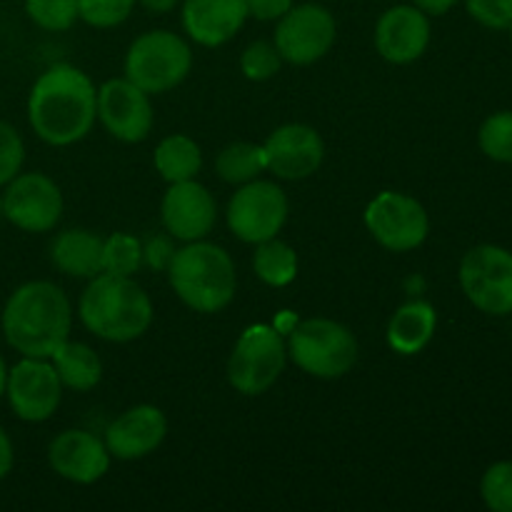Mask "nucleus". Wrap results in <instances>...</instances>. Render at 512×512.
Returning a JSON list of instances; mask_svg holds the SVG:
<instances>
[{
    "label": "nucleus",
    "instance_id": "nucleus-16",
    "mask_svg": "<svg viewBox=\"0 0 512 512\" xmlns=\"http://www.w3.org/2000/svg\"><path fill=\"white\" fill-rule=\"evenodd\" d=\"M215 200L195 180H185V183H170L168 193H165L163 205H160V215H163V225L173 238L193 243V240H203L205 235L213 230L215 225Z\"/></svg>",
    "mask_w": 512,
    "mask_h": 512
},
{
    "label": "nucleus",
    "instance_id": "nucleus-36",
    "mask_svg": "<svg viewBox=\"0 0 512 512\" xmlns=\"http://www.w3.org/2000/svg\"><path fill=\"white\" fill-rule=\"evenodd\" d=\"M245 3H248V15L258 20H280L293 8V0H245Z\"/></svg>",
    "mask_w": 512,
    "mask_h": 512
},
{
    "label": "nucleus",
    "instance_id": "nucleus-27",
    "mask_svg": "<svg viewBox=\"0 0 512 512\" xmlns=\"http://www.w3.org/2000/svg\"><path fill=\"white\" fill-rule=\"evenodd\" d=\"M143 265V245L135 235L113 233L103 240V273L133 278Z\"/></svg>",
    "mask_w": 512,
    "mask_h": 512
},
{
    "label": "nucleus",
    "instance_id": "nucleus-2",
    "mask_svg": "<svg viewBox=\"0 0 512 512\" xmlns=\"http://www.w3.org/2000/svg\"><path fill=\"white\" fill-rule=\"evenodd\" d=\"M73 308L63 290L48 280H33L15 290L3 310V335L23 358L48 360L68 340Z\"/></svg>",
    "mask_w": 512,
    "mask_h": 512
},
{
    "label": "nucleus",
    "instance_id": "nucleus-13",
    "mask_svg": "<svg viewBox=\"0 0 512 512\" xmlns=\"http://www.w3.org/2000/svg\"><path fill=\"white\" fill-rule=\"evenodd\" d=\"M5 395L20 420L43 423L58 410L63 383H60L53 363H48L45 358H23L8 370Z\"/></svg>",
    "mask_w": 512,
    "mask_h": 512
},
{
    "label": "nucleus",
    "instance_id": "nucleus-9",
    "mask_svg": "<svg viewBox=\"0 0 512 512\" xmlns=\"http://www.w3.org/2000/svg\"><path fill=\"white\" fill-rule=\"evenodd\" d=\"M288 220V198L270 180H250L240 185L228 205V225L243 243H263L275 238Z\"/></svg>",
    "mask_w": 512,
    "mask_h": 512
},
{
    "label": "nucleus",
    "instance_id": "nucleus-19",
    "mask_svg": "<svg viewBox=\"0 0 512 512\" xmlns=\"http://www.w3.org/2000/svg\"><path fill=\"white\" fill-rule=\"evenodd\" d=\"M48 463L60 478L90 485L110 468V453L100 438L85 430H65L50 443Z\"/></svg>",
    "mask_w": 512,
    "mask_h": 512
},
{
    "label": "nucleus",
    "instance_id": "nucleus-1",
    "mask_svg": "<svg viewBox=\"0 0 512 512\" xmlns=\"http://www.w3.org/2000/svg\"><path fill=\"white\" fill-rule=\"evenodd\" d=\"M98 118V90L83 70L58 63L35 80L28 98V120L48 145L83 140Z\"/></svg>",
    "mask_w": 512,
    "mask_h": 512
},
{
    "label": "nucleus",
    "instance_id": "nucleus-5",
    "mask_svg": "<svg viewBox=\"0 0 512 512\" xmlns=\"http://www.w3.org/2000/svg\"><path fill=\"white\" fill-rule=\"evenodd\" d=\"M285 348L303 373L323 380L343 378L358 360L355 335L343 323L328 318H310L295 325Z\"/></svg>",
    "mask_w": 512,
    "mask_h": 512
},
{
    "label": "nucleus",
    "instance_id": "nucleus-32",
    "mask_svg": "<svg viewBox=\"0 0 512 512\" xmlns=\"http://www.w3.org/2000/svg\"><path fill=\"white\" fill-rule=\"evenodd\" d=\"M485 505L495 512H512V463H495L480 483Z\"/></svg>",
    "mask_w": 512,
    "mask_h": 512
},
{
    "label": "nucleus",
    "instance_id": "nucleus-25",
    "mask_svg": "<svg viewBox=\"0 0 512 512\" xmlns=\"http://www.w3.org/2000/svg\"><path fill=\"white\" fill-rule=\"evenodd\" d=\"M255 275L270 288H285L298 275V255L288 243L278 238H270L258 243L253 255Z\"/></svg>",
    "mask_w": 512,
    "mask_h": 512
},
{
    "label": "nucleus",
    "instance_id": "nucleus-39",
    "mask_svg": "<svg viewBox=\"0 0 512 512\" xmlns=\"http://www.w3.org/2000/svg\"><path fill=\"white\" fill-rule=\"evenodd\" d=\"M140 3H143L150 13H168V10L175 8L178 0H140Z\"/></svg>",
    "mask_w": 512,
    "mask_h": 512
},
{
    "label": "nucleus",
    "instance_id": "nucleus-41",
    "mask_svg": "<svg viewBox=\"0 0 512 512\" xmlns=\"http://www.w3.org/2000/svg\"><path fill=\"white\" fill-rule=\"evenodd\" d=\"M0 218H3V198H0Z\"/></svg>",
    "mask_w": 512,
    "mask_h": 512
},
{
    "label": "nucleus",
    "instance_id": "nucleus-31",
    "mask_svg": "<svg viewBox=\"0 0 512 512\" xmlns=\"http://www.w3.org/2000/svg\"><path fill=\"white\" fill-rule=\"evenodd\" d=\"M135 0H78V15L93 28H115L133 13Z\"/></svg>",
    "mask_w": 512,
    "mask_h": 512
},
{
    "label": "nucleus",
    "instance_id": "nucleus-8",
    "mask_svg": "<svg viewBox=\"0 0 512 512\" xmlns=\"http://www.w3.org/2000/svg\"><path fill=\"white\" fill-rule=\"evenodd\" d=\"M460 285L483 313H512V253L498 245L473 248L460 263Z\"/></svg>",
    "mask_w": 512,
    "mask_h": 512
},
{
    "label": "nucleus",
    "instance_id": "nucleus-3",
    "mask_svg": "<svg viewBox=\"0 0 512 512\" xmlns=\"http://www.w3.org/2000/svg\"><path fill=\"white\" fill-rule=\"evenodd\" d=\"M80 320L98 338L110 343H130L153 323V303L133 278L100 273L80 295Z\"/></svg>",
    "mask_w": 512,
    "mask_h": 512
},
{
    "label": "nucleus",
    "instance_id": "nucleus-17",
    "mask_svg": "<svg viewBox=\"0 0 512 512\" xmlns=\"http://www.w3.org/2000/svg\"><path fill=\"white\" fill-rule=\"evenodd\" d=\"M428 43V15L415 5H395L385 10L375 25V48L388 63H413L425 53Z\"/></svg>",
    "mask_w": 512,
    "mask_h": 512
},
{
    "label": "nucleus",
    "instance_id": "nucleus-28",
    "mask_svg": "<svg viewBox=\"0 0 512 512\" xmlns=\"http://www.w3.org/2000/svg\"><path fill=\"white\" fill-rule=\"evenodd\" d=\"M480 150L498 163H512V110L495 113L480 125Z\"/></svg>",
    "mask_w": 512,
    "mask_h": 512
},
{
    "label": "nucleus",
    "instance_id": "nucleus-34",
    "mask_svg": "<svg viewBox=\"0 0 512 512\" xmlns=\"http://www.w3.org/2000/svg\"><path fill=\"white\" fill-rule=\"evenodd\" d=\"M468 13L485 28H512V0H465Z\"/></svg>",
    "mask_w": 512,
    "mask_h": 512
},
{
    "label": "nucleus",
    "instance_id": "nucleus-7",
    "mask_svg": "<svg viewBox=\"0 0 512 512\" xmlns=\"http://www.w3.org/2000/svg\"><path fill=\"white\" fill-rule=\"evenodd\" d=\"M288 360V348L278 328L250 325L235 343L228 360V380L238 393L263 395L280 378Z\"/></svg>",
    "mask_w": 512,
    "mask_h": 512
},
{
    "label": "nucleus",
    "instance_id": "nucleus-18",
    "mask_svg": "<svg viewBox=\"0 0 512 512\" xmlns=\"http://www.w3.org/2000/svg\"><path fill=\"white\" fill-rule=\"evenodd\" d=\"M168 433V420L155 405H135L105 430V448L110 458L138 460L153 453Z\"/></svg>",
    "mask_w": 512,
    "mask_h": 512
},
{
    "label": "nucleus",
    "instance_id": "nucleus-37",
    "mask_svg": "<svg viewBox=\"0 0 512 512\" xmlns=\"http://www.w3.org/2000/svg\"><path fill=\"white\" fill-rule=\"evenodd\" d=\"M13 460H15L13 443H10V438L5 435V430L0 428V480L13 470Z\"/></svg>",
    "mask_w": 512,
    "mask_h": 512
},
{
    "label": "nucleus",
    "instance_id": "nucleus-10",
    "mask_svg": "<svg viewBox=\"0 0 512 512\" xmlns=\"http://www.w3.org/2000/svg\"><path fill=\"white\" fill-rule=\"evenodd\" d=\"M365 225L383 248L408 253L428 238L430 220L423 205L405 193L385 190L365 208Z\"/></svg>",
    "mask_w": 512,
    "mask_h": 512
},
{
    "label": "nucleus",
    "instance_id": "nucleus-20",
    "mask_svg": "<svg viewBox=\"0 0 512 512\" xmlns=\"http://www.w3.org/2000/svg\"><path fill=\"white\" fill-rule=\"evenodd\" d=\"M248 20L245 0H185L183 28L195 43L218 48L228 43Z\"/></svg>",
    "mask_w": 512,
    "mask_h": 512
},
{
    "label": "nucleus",
    "instance_id": "nucleus-30",
    "mask_svg": "<svg viewBox=\"0 0 512 512\" xmlns=\"http://www.w3.org/2000/svg\"><path fill=\"white\" fill-rule=\"evenodd\" d=\"M280 63H283V58H280L278 48H275V43H268V40H255L240 55L243 75L248 80H255V83L273 78L280 70Z\"/></svg>",
    "mask_w": 512,
    "mask_h": 512
},
{
    "label": "nucleus",
    "instance_id": "nucleus-23",
    "mask_svg": "<svg viewBox=\"0 0 512 512\" xmlns=\"http://www.w3.org/2000/svg\"><path fill=\"white\" fill-rule=\"evenodd\" d=\"M50 360H53L60 383L70 390H78V393L95 388L100 383V378H103V363L95 355V350L88 348L85 343H70V340H65L50 355Z\"/></svg>",
    "mask_w": 512,
    "mask_h": 512
},
{
    "label": "nucleus",
    "instance_id": "nucleus-40",
    "mask_svg": "<svg viewBox=\"0 0 512 512\" xmlns=\"http://www.w3.org/2000/svg\"><path fill=\"white\" fill-rule=\"evenodd\" d=\"M5 383H8V368H5V360L0 355V398L5 395Z\"/></svg>",
    "mask_w": 512,
    "mask_h": 512
},
{
    "label": "nucleus",
    "instance_id": "nucleus-24",
    "mask_svg": "<svg viewBox=\"0 0 512 512\" xmlns=\"http://www.w3.org/2000/svg\"><path fill=\"white\" fill-rule=\"evenodd\" d=\"M203 168V153L198 143L188 135H168L155 148V170L168 183H185L195 180Z\"/></svg>",
    "mask_w": 512,
    "mask_h": 512
},
{
    "label": "nucleus",
    "instance_id": "nucleus-4",
    "mask_svg": "<svg viewBox=\"0 0 512 512\" xmlns=\"http://www.w3.org/2000/svg\"><path fill=\"white\" fill-rule=\"evenodd\" d=\"M175 295L195 313H218L228 308L235 295L233 258L220 245L193 240L175 250L168 265Z\"/></svg>",
    "mask_w": 512,
    "mask_h": 512
},
{
    "label": "nucleus",
    "instance_id": "nucleus-21",
    "mask_svg": "<svg viewBox=\"0 0 512 512\" xmlns=\"http://www.w3.org/2000/svg\"><path fill=\"white\" fill-rule=\"evenodd\" d=\"M50 260L70 278H95L103 273V238L90 230H65L50 245Z\"/></svg>",
    "mask_w": 512,
    "mask_h": 512
},
{
    "label": "nucleus",
    "instance_id": "nucleus-22",
    "mask_svg": "<svg viewBox=\"0 0 512 512\" xmlns=\"http://www.w3.org/2000/svg\"><path fill=\"white\" fill-rule=\"evenodd\" d=\"M438 315L425 300L405 303L388 323V345L400 355H415L433 340Z\"/></svg>",
    "mask_w": 512,
    "mask_h": 512
},
{
    "label": "nucleus",
    "instance_id": "nucleus-15",
    "mask_svg": "<svg viewBox=\"0 0 512 512\" xmlns=\"http://www.w3.org/2000/svg\"><path fill=\"white\" fill-rule=\"evenodd\" d=\"M265 170L283 180L310 178L325 158V143L310 125L288 123L268 135L263 143Z\"/></svg>",
    "mask_w": 512,
    "mask_h": 512
},
{
    "label": "nucleus",
    "instance_id": "nucleus-6",
    "mask_svg": "<svg viewBox=\"0 0 512 512\" xmlns=\"http://www.w3.org/2000/svg\"><path fill=\"white\" fill-rule=\"evenodd\" d=\"M193 68V53L180 35L150 30L135 38L125 55V78L148 95L168 93L183 83Z\"/></svg>",
    "mask_w": 512,
    "mask_h": 512
},
{
    "label": "nucleus",
    "instance_id": "nucleus-26",
    "mask_svg": "<svg viewBox=\"0 0 512 512\" xmlns=\"http://www.w3.org/2000/svg\"><path fill=\"white\" fill-rule=\"evenodd\" d=\"M218 175L225 183L245 185L258 178L265 170V153L263 145L253 143H233L220 150L218 155Z\"/></svg>",
    "mask_w": 512,
    "mask_h": 512
},
{
    "label": "nucleus",
    "instance_id": "nucleus-38",
    "mask_svg": "<svg viewBox=\"0 0 512 512\" xmlns=\"http://www.w3.org/2000/svg\"><path fill=\"white\" fill-rule=\"evenodd\" d=\"M415 8L423 10L425 15H445L458 0H413Z\"/></svg>",
    "mask_w": 512,
    "mask_h": 512
},
{
    "label": "nucleus",
    "instance_id": "nucleus-33",
    "mask_svg": "<svg viewBox=\"0 0 512 512\" xmlns=\"http://www.w3.org/2000/svg\"><path fill=\"white\" fill-rule=\"evenodd\" d=\"M25 160V145L18 130L0 120V188L20 173Z\"/></svg>",
    "mask_w": 512,
    "mask_h": 512
},
{
    "label": "nucleus",
    "instance_id": "nucleus-35",
    "mask_svg": "<svg viewBox=\"0 0 512 512\" xmlns=\"http://www.w3.org/2000/svg\"><path fill=\"white\" fill-rule=\"evenodd\" d=\"M173 255H175V250H173V245H170L168 238L148 240V245L143 248V260L153 270H168Z\"/></svg>",
    "mask_w": 512,
    "mask_h": 512
},
{
    "label": "nucleus",
    "instance_id": "nucleus-14",
    "mask_svg": "<svg viewBox=\"0 0 512 512\" xmlns=\"http://www.w3.org/2000/svg\"><path fill=\"white\" fill-rule=\"evenodd\" d=\"M98 118L113 138L140 143L153 128V105L148 93L128 78H113L98 90Z\"/></svg>",
    "mask_w": 512,
    "mask_h": 512
},
{
    "label": "nucleus",
    "instance_id": "nucleus-11",
    "mask_svg": "<svg viewBox=\"0 0 512 512\" xmlns=\"http://www.w3.org/2000/svg\"><path fill=\"white\" fill-rule=\"evenodd\" d=\"M335 18L318 3L293 5L275 28V48L293 65H310L330 53L335 43Z\"/></svg>",
    "mask_w": 512,
    "mask_h": 512
},
{
    "label": "nucleus",
    "instance_id": "nucleus-29",
    "mask_svg": "<svg viewBox=\"0 0 512 512\" xmlns=\"http://www.w3.org/2000/svg\"><path fill=\"white\" fill-rule=\"evenodd\" d=\"M25 13L45 30H68L78 15V0H25Z\"/></svg>",
    "mask_w": 512,
    "mask_h": 512
},
{
    "label": "nucleus",
    "instance_id": "nucleus-12",
    "mask_svg": "<svg viewBox=\"0 0 512 512\" xmlns=\"http://www.w3.org/2000/svg\"><path fill=\"white\" fill-rule=\"evenodd\" d=\"M63 213L60 188L43 173L15 175L3 195V218L25 233H48Z\"/></svg>",
    "mask_w": 512,
    "mask_h": 512
}]
</instances>
